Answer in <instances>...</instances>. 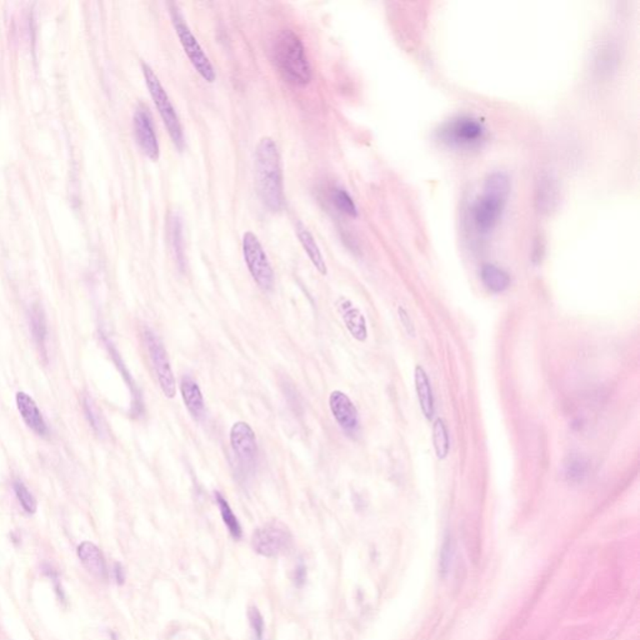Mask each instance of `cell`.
<instances>
[{
    "instance_id": "6da1fadb",
    "label": "cell",
    "mask_w": 640,
    "mask_h": 640,
    "mask_svg": "<svg viewBox=\"0 0 640 640\" xmlns=\"http://www.w3.org/2000/svg\"><path fill=\"white\" fill-rule=\"evenodd\" d=\"M256 173L258 193L263 204L272 211L282 210L284 205L282 165L274 139H261L256 149Z\"/></svg>"
},
{
    "instance_id": "7a4b0ae2",
    "label": "cell",
    "mask_w": 640,
    "mask_h": 640,
    "mask_svg": "<svg viewBox=\"0 0 640 640\" xmlns=\"http://www.w3.org/2000/svg\"><path fill=\"white\" fill-rule=\"evenodd\" d=\"M272 53L278 72L285 82L295 87H304L312 80V68L305 46L294 31H280L273 43Z\"/></svg>"
},
{
    "instance_id": "3957f363",
    "label": "cell",
    "mask_w": 640,
    "mask_h": 640,
    "mask_svg": "<svg viewBox=\"0 0 640 640\" xmlns=\"http://www.w3.org/2000/svg\"><path fill=\"white\" fill-rule=\"evenodd\" d=\"M512 183L505 173L494 172L488 175L483 194L476 200L473 208V221L481 234H489L497 228L502 219Z\"/></svg>"
},
{
    "instance_id": "277c9868",
    "label": "cell",
    "mask_w": 640,
    "mask_h": 640,
    "mask_svg": "<svg viewBox=\"0 0 640 640\" xmlns=\"http://www.w3.org/2000/svg\"><path fill=\"white\" fill-rule=\"evenodd\" d=\"M142 72H143L144 79L148 87L149 94L153 99L155 107L158 109L160 118L168 130L172 142L174 144L175 148L178 149L179 152H183L185 147L183 127L180 124L179 117L175 112L172 100L168 97V93L165 92L157 74L147 63H142Z\"/></svg>"
},
{
    "instance_id": "5b68a950",
    "label": "cell",
    "mask_w": 640,
    "mask_h": 640,
    "mask_svg": "<svg viewBox=\"0 0 640 640\" xmlns=\"http://www.w3.org/2000/svg\"><path fill=\"white\" fill-rule=\"evenodd\" d=\"M169 13L172 23H173L175 31L179 38L180 44L183 46L185 54L189 58L190 63L193 64L195 70L199 73L200 77L203 78L205 82H214L216 78V70L211 65L209 58L206 57L203 48L196 41V38L193 36V33L185 21L184 16L175 3H170Z\"/></svg>"
},
{
    "instance_id": "8992f818",
    "label": "cell",
    "mask_w": 640,
    "mask_h": 640,
    "mask_svg": "<svg viewBox=\"0 0 640 640\" xmlns=\"http://www.w3.org/2000/svg\"><path fill=\"white\" fill-rule=\"evenodd\" d=\"M443 143L456 149H474L486 140L487 130L478 119L458 117L446 122L438 132Z\"/></svg>"
},
{
    "instance_id": "52a82bcc",
    "label": "cell",
    "mask_w": 640,
    "mask_h": 640,
    "mask_svg": "<svg viewBox=\"0 0 640 640\" xmlns=\"http://www.w3.org/2000/svg\"><path fill=\"white\" fill-rule=\"evenodd\" d=\"M251 547L261 557L276 558L287 554L292 549V533L282 523H268L254 532L251 537Z\"/></svg>"
},
{
    "instance_id": "ba28073f",
    "label": "cell",
    "mask_w": 640,
    "mask_h": 640,
    "mask_svg": "<svg viewBox=\"0 0 640 640\" xmlns=\"http://www.w3.org/2000/svg\"><path fill=\"white\" fill-rule=\"evenodd\" d=\"M243 256L246 261L248 271L254 279L256 285L264 292L272 290L274 285V273L273 268L263 249L261 241L256 234L246 231L243 236Z\"/></svg>"
},
{
    "instance_id": "9c48e42d",
    "label": "cell",
    "mask_w": 640,
    "mask_h": 640,
    "mask_svg": "<svg viewBox=\"0 0 640 640\" xmlns=\"http://www.w3.org/2000/svg\"><path fill=\"white\" fill-rule=\"evenodd\" d=\"M144 342L147 344L149 358L153 364L160 389L168 399H173L177 395V383L164 345L149 329L144 330Z\"/></svg>"
},
{
    "instance_id": "30bf717a",
    "label": "cell",
    "mask_w": 640,
    "mask_h": 640,
    "mask_svg": "<svg viewBox=\"0 0 640 640\" xmlns=\"http://www.w3.org/2000/svg\"><path fill=\"white\" fill-rule=\"evenodd\" d=\"M231 446L241 466L251 468L258 456V444L254 431L246 421H236L231 429Z\"/></svg>"
},
{
    "instance_id": "8fae6325",
    "label": "cell",
    "mask_w": 640,
    "mask_h": 640,
    "mask_svg": "<svg viewBox=\"0 0 640 640\" xmlns=\"http://www.w3.org/2000/svg\"><path fill=\"white\" fill-rule=\"evenodd\" d=\"M134 133L138 145L143 153L153 162H158L160 157L158 138L154 129L153 119L147 107H139L134 114Z\"/></svg>"
},
{
    "instance_id": "7c38bea8",
    "label": "cell",
    "mask_w": 640,
    "mask_h": 640,
    "mask_svg": "<svg viewBox=\"0 0 640 640\" xmlns=\"http://www.w3.org/2000/svg\"><path fill=\"white\" fill-rule=\"evenodd\" d=\"M329 408L335 421L347 434L354 436L359 431L358 409L348 395L340 390H334L329 395Z\"/></svg>"
},
{
    "instance_id": "4fadbf2b",
    "label": "cell",
    "mask_w": 640,
    "mask_h": 640,
    "mask_svg": "<svg viewBox=\"0 0 640 640\" xmlns=\"http://www.w3.org/2000/svg\"><path fill=\"white\" fill-rule=\"evenodd\" d=\"M16 406L21 413V418L31 431L41 436H46L49 434L46 420L43 418L41 410L31 395L26 394L24 392L16 393Z\"/></svg>"
},
{
    "instance_id": "5bb4252c",
    "label": "cell",
    "mask_w": 640,
    "mask_h": 640,
    "mask_svg": "<svg viewBox=\"0 0 640 640\" xmlns=\"http://www.w3.org/2000/svg\"><path fill=\"white\" fill-rule=\"evenodd\" d=\"M338 312L353 338L359 342H365L368 338L367 322L358 308L354 307L353 303L349 302L348 299L342 298L338 302Z\"/></svg>"
},
{
    "instance_id": "9a60e30c",
    "label": "cell",
    "mask_w": 640,
    "mask_h": 640,
    "mask_svg": "<svg viewBox=\"0 0 640 640\" xmlns=\"http://www.w3.org/2000/svg\"><path fill=\"white\" fill-rule=\"evenodd\" d=\"M180 393L187 409L195 420L203 418L205 403L199 385L189 375H184L180 380Z\"/></svg>"
},
{
    "instance_id": "2e32d148",
    "label": "cell",
    "mask_w": 640,
    "mask_h": 640,
    "mask_svg": "<svg viewBox=\"0 0 640 640\" xmlns=\"http://www.w3.org/2000/svg\"><path fill=\"white\" fill-rule=\"evenodd\" d=\"M414 383L420 409L423 411L425 418L431 420L434 415V394L431 388V380L426 374L425 369L421 365H416L414 370Z\"/></svg>"
},
{
    "instance_id": "e0dca14e",
    "label": "cell",
    "mask_w": 640,
    "mask_h": 640,
    "mask_svg": "<svg viewBox=\"0 0 640 640\" xmlns=\"http://www.w3.org/2000/svg\"><path fill=\"white\" fill-rule=\"evenodd\" d=\"M78 557L83 565L93 577L98 579L107 578V565L100 549L90 542H83L78 547Z\"/></svg>"
},
{
    "instance_id": "ac0fdd59",
    "label": "cell",
    "mask_w": 640,
    "mask_h": 640,
    "mask_svg": "<svg viewBox=\"0 0 640 640\" xmlns=\"http://www.w3.org/2000/svg\"><path fill=\"white\" fill-rule=\"evenodd\" d=\"M594 72L598 73L600 77H609L612 73L617 70L619 64V51L613 43L607 41L595 51Z\"/></svg>"
},
{
    "instance_id": "d6986e66",
    "label": "cell",
    "mask_w": 640,
    "mask_h": 640,
    "mask_svg": "<svg viewBox=\"0 0 640 640\" xmlns=\"http://www.w3.org/2000/svg\"><path fill=\"white\" fill-rule=\"evenodd\" d=\"M481 279L483 285L494 294L505 292L512 284L509 273L495 264H484L481 269Z\"/></svg>"
},
{
    "instance_id": "ffe728a7",
    "label": "cell",
    "mask_w": 640,
    "mask_h": 640,
    "mask_svg": "<svg viewBox=\"0 0 640 640\" xmlns=\"http://www.w3.org/2000/svg\"><path fill=\"white\" fill-rule=\"evenodd\" d=\"M559 188L557 180L550 174H543L538 180L535 201L538 209L549 213L558 203Z\"/></svg>"
},
{
    "instance_id": "44dd1931",
    "label": "cell",
    "mask_w": 640,
    "mask_h": 640,
    "mask_svg": "<svg viewBox=\"0 0 640 640\" xmlns=\"http://www.w3.org/2000/svg\"><path fill=\"white\" fill-rule=\"evenodd\" d=\"M297 236L298 239L300 241V244L304 248V251H305L308 256H309V259L312 261L313 266H315V269L322 276H327L328 274V268H327L323 254L319 249L317 241L314 239V236H312V233L308 231L305 226H303L302 224H298Z\"/></svg>"
},
{
    "instance_id": "7402d4cb",
    "label": "cell",
    "mask_w": 640,
    "mask_h": 640,
    "mask_svg": "<svg viewBox=\"0 0 640 640\" xmlns=\"http://www.w3.org/2000/svg\"><path fill=\"white\" fill-rule=\"evenodd\" d=\"M589 473V461L579 454H572L564 461V474L570 483H582Z\"/></svg>"
},
{
    "instance_id": "603a6c76",
    "label": "cell",
    "mask_w": 640,
    "mask_h": 640,
    "mask_svg": "<svg viewBox=\"0 0 640 640\" xmlns=\"http://www.w3.org/2000/svg\"><path fill=\"white\" fill-rule=\"evenodd\" d=\"M31 328L33 338L36 340V347L39 348L43 357H46V339H48V328H46V317L41 308L34 307L31 310Z\"/></svg>"
},
{
    "instance_id": "cb8c5ba5",
    "label": "cell",
    "mask_w": 640,
    "mask_h": 640,
    "mask_svg": "<svg viewBox=\"0 0 640 640\" xmlns=\"http://www.w3.org/2000/svg\"><path fill=\"white\" fill-rule=\"evenodd\" d=\"M433 446H434L436 458L441 461L446 459L451 451V441H449V433H448L446 423L441 418H436L433 424Z\"/></svg>"
},
{
    "instance_id": "d4e9b609",
    "label": "cell",
    "mask_w": 640,
    "mask_h": 640,
    "mask_svg": "<svg viewBox=\"0 0 640 640\" xmlns=\"http://www.w3.org/2000/svg\"><path fill=\"white\" fill-rule=\"evenodd\" d=\"M214 495H216V504H218L219 510H221V519H223V522H224L226 528H228V530L231 533V537L236 539V540L241 539V523L238 520V518L236 517V514L231 510L229 503L226 502V498L223 497L219 492H216Z\"/></svg>"
},
{
    "instance_id": "484cf974",
    "label": "cell",
    "mask_w": 640,
    "mask_h": 640,
    "mask_svg": "<svg viewBox=\"0 0 640 640\" xmlns=\"http://www.w3.org/2000/svg\"><path fill=\"white\" fill-rule=\"evenodd\" d=\"M332 200H333L334 205L338 208L339 211H342L345 216H352V218L358 216V208L354 203V200L352 199V196L348 194V192L340 189V188L334 189L332 193Z\"/></svg>"
},
{
    "instance_id": "4316f807",
    "label": "cell",
    "mask_w": 640,
    "mask_h": 640,
    "mask_svg": "<svg viewBox=\"0 0 640 640\" xmlns=\"http://www.w3.org/2000/svg\"><path fill=\"white\" fill-rule=\"evenodd\" d=\"M183 226H182V221L179 216H175L172 221H170V236H172V241L174 246L175 256L178 258L179 263L184 261V249H183Z\"/></svg>"
},
{
    "instance_id": "83f0119b",
    "label": "cell",
    "mask_w": 640,
    "mask_h": 640,
    "mask_svg": "<svg viewBox=\"0 0 640 640\" xmlns=\"http://www.w3.org/2000/svg\"><path fill=\"white\" fill-rule=\"evenodd\" d=\"M14 492H16V498L21 503L23 509L28 514H34L38 505H36V498L33 497V494L28 491V488L21 482H16L14 483Z\"/></svg>"
},
{
    "instance_id": "f1b7e54d",
    "label": "cell",
    "mask_w": 640,
    "mask_h": 640,
    "mask_svg": "<svg viewBox=\"0 0 640 640\" xmlns=\"http://www.w3.org/2000/svg\"><path fill=\"white\" fill-rule=\"evenodd\" d=\"M84 408H85L88 419L90 421L93 428H94L98 433H102L103 426H104L102 423V416L98 413L97 406L94 405L92 399L87 398V399L84 400Z\"/></svg>"
},
{
    "instance_id": "f546056e",
    "label": "cell",
    "mask_w": 640,
    "mask_h": 640,
    "mask_svg": "<svg viewBox=\"0 0 640 640\" xmlns=\"http://www.w3.org/2000/svg\"><path fill=\"white\" fill-rule=\"evenodd\" d=\"M249 619H251L253 629L256 631V639L261 640L263 633H264V620H263V617H261V613L258 612L256 608H251L249 610Z\"/></svg>"
},
{
    "instance_id": "4dcf8cb0",
    "label": "cell",
    "mask_w": 640,
    "mask_h": 640,
    "mask_svg": "<svg viewBox=\"0 0 640 640\" xmlns=\"http://www.w3.org/2000/svg\"><path fill=\"white\" fill-rule=\"evenodd\" d=\"M398 314H399L400 323L403 324V327H404L405 330H406V333L411 335V337H414V323H413V320H411V318H410L409 313L406 312L404 308L399 307L398 308Z\"/></svg>"
},
{
    "instance_id": "1f68e13d",
    "label": "cell",
    "mask_w": 640,
    "mask_h": 640,
    "mask_svg": "<svg viewBox=\"0 0 640 640\" xmlns=\"http://www.w3.org/2000/svg\"><path fill=\"white\" fill-rule=\"evenodd\" d=\"M294 579H295V584H297L298 587H302L303 584L305 583L307 572H305V568L303 565L298 567L297 570H295V578Z\"/></svg>"
},
{
    "instance_id": "d6a6232c",
    "label": "cell",
    "mask_w": 640,
    "mask_h": 640,
    "mask_svg": "<svg viewBox=\"0 0 640 640\" xmlns=\"http://www.w3.org/2000/svg\"><path fill=\"white\" fill-rule=\"evenodd\" d=\"M114 573H115V579H117V582H118V584H123L124 580H125V573H124L123 567H122L120 564H115Z\"/></svg>"
}]
</instances>
